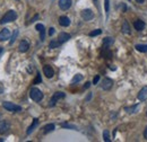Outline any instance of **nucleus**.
<instances>
[{
	"instance_id": "1",
	"label": "nucleus",
	"mask_w": 147,
	"mask_h": 142,
	"mask_svg": "<svg viewBox=\"0 0 147 142\" xmlns=\"http://www.w3.org/2000/svg\"><path fill=\"white\" fill-rule=\"evenodd\" d=\"M17 19V13L15 10H8L3 17L1 18L0 20V24H7V23H10V21H14Z\"/></svg>"
},
{
	"instance_id": "2",
	"label": "nucleus",
	"mask_w": 147,
	"mask_h": 142,
	"mask_svg": "<svg viewBox=\"0 0 147 142\" xmlns=\"http://www.w3.org/2000/svg\"><path fill=\"white\" fill-rule=\"evenodd\" d=\"M30 97L34 100V102H41L43 99V92L36 87H33L30 91Z\"/></svg>"
},
{
	"instance_id": "3",
	"label": "nucleus",
	"mask_w": 147,
	"mask_h": 142,
	"mask_svg": "<svg viewBox=\"0 0 147 142\" xmlns=\"http://www.w3.org/2000/svg\"><path fill=\"white\" fill-rule=\"evenodd\" d=\"M2 107L9 112H14V113H17V112H20L22 111V107L19 105H16L14 103H10V102H3L2 103Z\"/></svg>"
},
{
	"instance_id": "4",
	"label": "nucleus",
	"mask_w": 147,
	"mask_h": 142,
	"mask_svg": "<svg viewBox=\"0 0 147 142\" xmlns=\"http://www.w3.org/2000/svg\"><path fill=\"white\" fill-rule=\"evenodd\" d=\"M66 97V94L65 92H62V91H57L53 94V96H52V98H51V100H50V104H49V106L50 107H53L55 105V103L60 99V98H65Z\"/></svg>"
},
{
	"instance_id": "5",
	"label": "nucleus",
	"mask_w": 147,
	"mask_h": 142,
	"mask_svg": "<svg viewBox=\"0 0 147 142\" xmlns=\"http://www.w3.org/2000/svg\"><path fill=\"white\" fill-rule=\"evenodd\" d=\"M80 15H82V18L84 20H91L94 17V13H93L91 9H84V10H82Z\"/></svg>"
},
{
	"instance_id": "6",
	"label": "nucleus",
	"mask_w": 147,
	"mask_h": 142,
	"mask_svg": "<svg viewBox=\"0 0 147 142\" xmlns=\"http://www.w3.org/2000/svg\"><path fill=\"white\" fill-rule=\"evenodd\" d=\"M10 130V124L8 121H0V134H5Z\"/></svg>"
},
{
	"instance_id": "7",
	"label": "nucleus",
	"mask_w": 147,
	"mask_h": 142,
	"mask_svg": "<svg viewBox=\"0 0 147 142\" xmlns=\"http://www.w3.org/2000/svg\"><path fill=\"white\" fill-rule=\"evenodd\" d=\"M71 0H59V7L61 10H68L71 7Z\"/></svg>"
},
{
	"instance_id": "8",
	"label": "nucleus",
	"mask_w": 147,
	"mask_h": 142,
	"mask_svg": "<svg viewBox=\"0 0 147 142\" xmlns=\"http://www.w3.org/2000/svg\"><path fill=\"white\" fill-rule=\"evenodd\" d=\"M112 85H113L112 79H110V78H104L103 81H102L101 87L104 89V90H109V89L112 88Z\"/></svg>"
},
{
	"instance_id": "9",
	"label": "nucleus",
	"mask_w": 147,
	"mask_h": 142,
	"mask_svg": "<svg viewBox=\"0 0 147 142\" xmlns=\"http://www.w3.org/2000/svg\"><path fill=\"white\" fill-rule=\"evenodd\" d=\"M28 49H30V43L27 42V41H22L20 43H19V46H18V51L19 52H22V53H25V52H27L28 51Z\"/></svg>"
},
{
	"instance_id": "10",
	"label": "nucleus",
	"mask_w": 147,
	"mask_h": 142,
	"mask_svg": "<svg viewBox=\"0 0 147 142\" xmlns=\"http://www.w3.org/2000/svg\"><path fill=\"white\" fill-rule=\"evenodd\" d=\"M43 73H44V76H45L47 78H52L53 74H55V71L52 69V67H50V66H44V67H43Z\"/></svg>"
},
{
	"instance_id": "11",
	"label": "nucleus",
	"mask_w": 147,
	"mask_h": 142,
	"mask_svg": "<svg viewBox=\"0 0 147 142\" xmlns=\"http://www.w3.org/2000/svg\"><path fill=\"white\" fill-rule=\"evenodd\" d=\"M70 34H68V33H65V32H61L59 35H58V41L62 44V43H65V42H67V41H69L70 40Z\"/></svg>"
},
{
	"instance_id": "12",
	"label": "nucleus",
	"mask_w": 147,
	"mask_h": 142,
	"mask_svg": "<svg viewBox=\"0 0 147 142\" xmlns=\"http://www.w3.org/2000/svg\"><path fill=\"white\" fill-rule=\"evenodd\" d=\"M138 99L140 102H145L147 99V86L143 87L140 89V91L138 92Z\"/></svg>"
},
{
	"instance_id": "13",
	"label": "nucleus",
	"mask_w": 147,
	"mask_h": 142,
	"mask_svg": "<svg viewBox=\"0 0 147 142\" xmlns=\"http://www.w3.org/2000/svg\"><path fill=\"white\" fill-rule=\"evenodd\" d=\"M9 36H10L9 29H8V28H3V29L0 32V41L3 42V41H6V40H8Z\"/></svg>"
},
{
	"instance_id": "14",
	"label": "nucleus",
	"mask_w": 147,
	"mask_h": 142,
	"mask_svg": "<svg viewBox=\"0 0 147 142\" xmlns=\"http://www.w3.org/2000/svg\"><path fill=\"white\" fill-rule=\"evenodd\" d=\"M35 28L40 32L41 41H44V38H45V28H44V25H42V24H36Z\"/></svg>"
},
{
	"instance_id": "15",
	"label": "nucleus",
	"mask_w": 147,
	"mask_h": 142,
	"mask_svg": "<svg viewBox=\"0 0 147 142\" xmlns=\"http://www.w3.org/2000/svg\"><path fill=\"white\" fill-rule=\"evenodd\" d=\"M134 27H135V29H137V31H143L144 28H145V23L143 21V20H140V19H137L135 23H134Z\"/></svg>"
},
{
	"instance_id": "16",
	"label": "nucleus",
	"mask_w": 147,
	"mask_h": 142,
	"mask_svg": "<svg viewBox=\"0 0 147 142\" xmlns=\"http://www.w3.org/2000/svg\"><path fill=\"white\" fill-rule=\"evenodd\" d=\"M59 24L61 26H63V27H67V26L70 25V19L67 16H61V17L59 18Z\"/></svg>"
},
{
	"instance_id": "17",
	"label": "nucleus",
	"mask_w": 147,
	"mask_h": 142,
	"mask_svg": "<svg viewBox=\"0 0 147 142\" xmlns=\"http://www.w3.org/2000/svg\"><path fill=\"white\" fill-rule=\"evenodd\" d=\"M113 43H114V38L111 37V36H108V37H104V38H103V45L107 46V48L112 45Z\"/></svg>"
},
{
	"instance_id": "18",
	"label": "nucleus",
	"mask_w": 147,
	"mask_h": 142,
	"mask_svg": "<svg viewBox=\"0 0 147 142\" xmlns=\"http://www.w3.org/2000/svg\"><path fill=\"white\" fill-rule=\"evenodd\" d=\"M122 33H125V34H130V26H129L127 20H123V24H122Z\"/></svg>"
},
{
	"instance_id": "19",
	"label": "nucleus",
	"mask_w": 147,
	"mask_h": 142,
	"mask_svg": "<svg viewBox=\"0 0 147 142\" xmlns=\"http://www.w3.org/2000/svg\"><path fill=\"white\" fill-rule=\"evenodd\" d=\"M135 48H136V50L139 51V52H143V53L147 52V44H137Z\"/></svg>"
},
{
	"instance_id": "20",
	"label": "nucleus",
	"mask_w": 147,
	"mask_h": 142,
	"mask_svg": "<svg viewBox=\"0 0 147 142\" xmlns=\"http://www.w3.org/2000/svg\"><path fill=\"white\" fill-rule=\"evenodd\" d=\"M102 56L104 58V59H111L112 58V52H111L109 49H103V51H102Z\"/></svg>"
},
{
	"instance_id": "21",
	"label": "nucleus",
	"mask_w": 147,
	"mask_h": 142,
	"mask_svg": "<svg viewBox=\"0 0 147 142\" xmlns=\"http://www.w3.org/2000/svg\"><path fill=\"white\" fill-rule=\"evenodd\" d=\"M60 42L58 41V40H52L51 42H50V44H49V49H55V48H58V46H60Z\"/></svg>"
},
{
	"instance_id": "22",
	"label": "nucleus",
	"mask_w": 147,
	"mask_h": 142,
	"mask_svg": "<svg viewBox=\"0 0 147 142\" xmlns=\"http://www.w3.org/2000/svg\"><path fill=\"white\" fill-rule=\"evenodd\" d=\"M37 123H38V121H37V119H34L33 120V123H32V125L28 127V130H27V134H31L32 132H33V130L35 129V126L37 125Z\"/></svg>"
},
{
	"instance_id": "23",
	"label": "nucleus",
	"mask_w": 147,
	"mask_h": 142,
	"mask_svg": "<svg viewBox=\"0 0 147 142\" xmlns=\"http://www.w3.org/2000/svg\"><path fill=\"white\" fill-rule=\"evenodd\" d=\"M55 124H48V125H45V126H44V129H43V130H44V133H45V134H48V133H49V132H52V131H53V130H55Z\"/></svg>"
},
{
	"instance_id": "24",
	"label": "nucleus",
	"mask_w": 147,
	"mask_h": 142,
	"mask_svg": "<svg viewBox=\"0 0 147 142\" xmlns=\"http://www.w3.org/2000/svg\"><path fill=\"white\" fill-rule=\"evenodd\" d=\"M103 139H104V141H107V142L111 141L110 134H109V131H108V130H104V132H103Z\"/></svg>"
},
{
	"instance_id": "25",
	"label": "nucleus",
	"mask_w": 147,
	"mask_h": 142,
	"mask_svg": "<svg viewBox=\"0 0 147 142\" xmlns=\"http://www.w3.org/2000/svg\"><path fill=\"white\" fill-rule=\"evenodd\" d=\"M82 79H83V76H82V74H76V76L73 78L71 82H73V84H75V82H79Z\"/></svg>"
},
{
	"instance_id": "26",
	"label": "nucleus",
	"mask_w": 147,
	"mask_h": 142,
	"mask_svg": "<svg viewBox=\"0 0 147 142\" xmlns=\"http://www.w3.org/2000/svg\"><path fill=\"white\" fill-rule=\"evenodd\" d=\"M137 108H138V105H135V106H131V107H126V111L128 112L129 114H131V113H135Z\"/></svg>"
},
{
	"instance_id": "27",
	"label": "nucleus",
	"mask_w": 147,
	"mask_h": 142,
	"mask_svg": "<svg viewBox=\"0 0 147 142\" xmlns=\"http://www.w3.org/2000/svg\"><path fill=\"white\" fill-rule=\"evenodd\" d=\"M101 33H102V31H101V29H95V31H93V32H91V33H90V36H97V35H100V34H101Z\"/></svg>"
},
{
	"instance_id": "28",
	"label": "nucleus",
	"mask_w": 147,
	"mask_h": 142,
	"mask_svg": "<svg viewBox=\"0 0 147 142\" xmlns=\"http://www.w3.org/2000/svg\"><path fill=\"white\" fill-rule=\"evenodd\" d=\"M104 8H105V11L109 13V9H110V2H109V0H104Z\"/></svg>"
},
{
	"instance_id": "29",
	"label": "nucleus",
	"mask_w": 147,
	"mask_h": 142,
	"mask_svg": "<svg viewBox=\"0 0 147 142\" xmlns=\"http://www.w3.org/2000/svg\"><path fill=\"white\" fill-rule=\"evenodd\" d=\"M62 127H67V129H73V130H76V126H75V125L66 124V123H63V124H62Z\"/></svg>"
},
{
	"instance_id": "30",
	"label": "nucleus",
	"mask_w": 147,
	"mask_h": 142,
	"mask_svg": "<svg viewBox=\"0 0 147 142\" xmlns=\"http://www.w3.org/2000/svg\"><path fill=\"white\" fill-rule=\"evenodd\" d=\"M38 82H42V79H41V74L40 73H37L36 79L34 80V84H38Z\"/></svg>"
},
{
	"instance_id": "31",
	"label": "nucleus",
	"mask_w": 147,
	"mask_h": 142,
	"mask_svg": "<svg viewBox=\"0 0 147 142\" xmlns=\"http://www.w3.org/2000/svg\"><path fill=\"white\" fill-rule=\"evenodd\" d=\"M18 34V31H15V33H14V36L11 37V40H10V44H13L14 42H15V38H16V36Z\"/></svg>"
},
{
	"instance_id": "32",
	"label": "nucleus",
	"mask_w": 147,
	"mask_h": 142,
	"mask_svg": "<svg viewBox=\"0 0 147 142\" xmlns=\"http://www.w3.org/2000/svg\"><path fill=\"white\" fill-rule=\"evenodd\" d=\"M98 80H100V76H95V78L93 79V84L96 85V84L98 82Z\"/></svg>"
},
{
	"instance_id": "33",
	"label": "nucleus",
	"mask_w": 147,
	"mask_h": 142,
	"mask_svg": "<svg viewBox=\"0 0 147 142\" xmlns=\"http://www.w3.org/2000/svg\"><path fill=\"white\" fill-rule=\"evenodd\" d=\"M55 28H53V27H51V28H50V29H49V35L50 36H52L53 35V34H55Z\"/></svg>"
},
{
	"instance_id": "34",
	"label": "nucleus",
	"mask_w": 147,
	"mask_h": 142,
	"mask_svg": "<svg viewBox=\"0 0 147 142\" xmlns=\"http://www.w3.org/2000/svg\"><path fill=\"white\" fill-rule=\"evenodd\" d=\"M90 86H91V82H86V84H85V86H84V89H87Z\"/></svg>"
},
{
	"instance_id": "35",
	"label": "nucleus",
	"mask_w": 147,
	"mask_h": 142,
	"mask_svg": "<svg viewBox=\"0 0 147 142\" xmlns=\"http://www.w3.org/2000/svg\"><path fill=\"white\" fill-rule=\"evenodd\" d=\"M144 137H145V139L147 140V127L145 129V132H144Z\"/></svg>"
},
{
	"instance_id": "36",
	"label": "nucleus",
	"mask_w": 147,
	"mask_h": 142,
	"mask_svg": "<svg viewBox=\"0 0 147 142\" xmlns=\"http://www.w3.org/2000/svg\"><path fill=\"white\" fill-rule=\"evenodd\" d=\"M136 1H137L138 3H143V2H144V0H136Z\"/></svg>"
},
{
	"instance_id": "37",
	"label": "nucleus",
	"mask_w": 147,
	"mask_h": 142,
	"mask_svg": "<svg viewBox=\"0 0 147 142\" xmlns=\"http://www.w3.org/2000/svg\"><path fill=\"white\" fill-rule=\"evenodd\" d=\"M0 53H2V48H0Z\"/></svg>"
},
{
	"instance_id": "38",
	"label": "nucleus",
	"mask_w": 147,
	"mask_h": 142,
	"mask_svg": "<svg viewBox=\"0 0 147 142\" xmlns=\"http://www.w3.org/2000/svg\"><path fill=\"white\" fill-rule=\"evenodd\" d=\"M0 117H1V113H0Z\"/></svg>"
}]
</instances>
